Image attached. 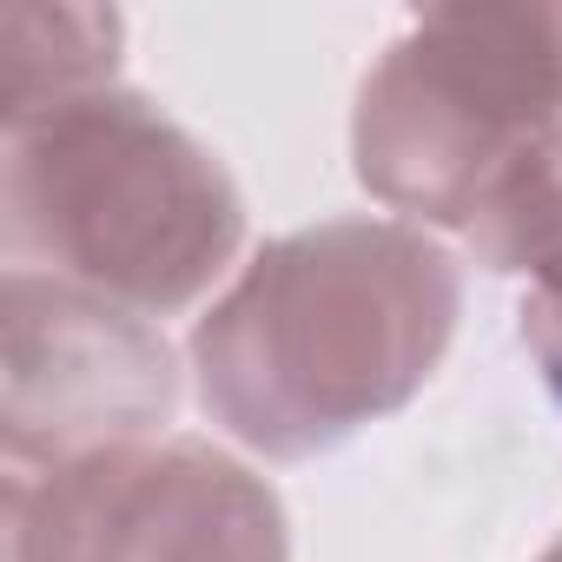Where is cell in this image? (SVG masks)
Instances as JSON below:
<instances>
[{"label": "cell", "instance_id": "cell-8", "mask_svg": "<svg viewBox=\"0 0 562 562\" xmlns=\"http://www.w3.org/2000/svg\"><path fill=\"white\" fill-rule=\"evenodd\" d=\"M516 318H522V325H516V331H522V351H529V364H536L549 404L562 411V271L536 278Z\"/></svg>", "mask_w": 562, "mask_h": 562}, {"label": "cell", "instance_id": "cell-3", "mask_svg": "<svg viewBox=\"0 0 562 562\" xmlns=\"http://www.w3.org/2000/svg\"><path fill=\"white\" fill-rule=\"evenodd\" d=\"M555 120L562 67L549 8H430L364 74L351 166L404 225L463 232L496 172Z\"/></svg>", "mask_w": 562, "mask_h": 562}, {"label": "cell", "instance_id": "cell-10", "mask_svg": "<svg viewBox=\"0 0 562 562\" xmlns=\"http://www.w3.org/2000/svg\"><path fill=\"white\" fill-rule=\"evenodd\" d=\"M536 562H562V536H555V542H549V549H542Z\"/></svg>", "mask_w": 562, "mask_h": 562}, {"label": "cell", "instance_id": "cell-7", "mask_svg": "<svg viewBox=\"0 0 562 562\" xmlns=\"http://www.w3.org/2000/svg\"><path fill=\"white\" fill-rule=\"evenodd\" d=\"M483 271L496 278H549L562 271V120L542 126L483 192L470 225L457 232Z\"/></svg>", "mask_w": 562, "mask_h": 562}, {"label": "cell", "instance_id": "cell-2", "mask_svg": "<svg viewBox=\"0 0 562 562\" xmlns=\"http://www.w3.org/2000/svg\"><path fill=\"white\" fill-rule=\"evenodd\" d=\"M0 232L8 271H41L120 312L172 318L232 271L245 245V192L172 113L106 87L8 126Z\"/></svg>", "mask_w": 562, "mask_h": 562}, {"label": "cell", "instance_id": "cell-5", "mask_svg": "<svg viewBox=\"0 0 562 562\" xmlns=\"http://www.w3.org/2000/svg\"><path fill=\"white\" fill-rule=\"evenodd\" d=\"M0 331L8 476H41L166 437L179 411V358L153 318L41 271H8Z\"/></svg>", "mask_w": 562, "mask_h": 562}, {"label": "cell", "instance_id": "cell-6", "mask_svg": "<svg viewBox=\"0 0 562 562\" xmlns=\"http://www.w3.org/2000/svg\"><path fill=\"white\" fill-rule=\"evenodd\" d=\"M126 21L113 8H67V0H8L0 8V120L27 126L74 100H93L120 74Z\"/></svg>", "mask_w": 562, "mask_h": 562}, {"label": "cell", "instance_id": "cell-4", "mask_svg": "<svg viewBox=\"0 0 562 562\" xmlns=\"http://www.w3.org/2000/svg\"><path fill=\"white\" fill-rule=\"evenodd\" d=\"M0 562H292L278 490L205 437L8 476Z\"/></svg>", "mask_w": 562, "mask_h": 562}, {"label": "cell", "instance_id": "cell-9", "mask_svg": "<svg viewBox=\"0 0 562 562\" xmlns=\"http://www.w3.org/2000/svg\"><path fill=\"white\" fill-rule=\"evenodd\" d=\"M549 34H555V67H562V8H549Z\"/></svg>", "mask_w": 562, "mask_h": 562}, {"label": "cell", "instance_id": "cell-1", "mask_svg": "<svg viewBox=\"0 0 562 562\" xmlns=\"http://www.w3.org/2000/svg\"><path fill=\"white\" fill-rule=\"evenodd\" d=\"M463 318V265L404 218H325L251 251L192 325L205 417L265 463H305L404 411Z\"/></svg>", "mask_w": 562, "mask_h": 562}]
</instances>
